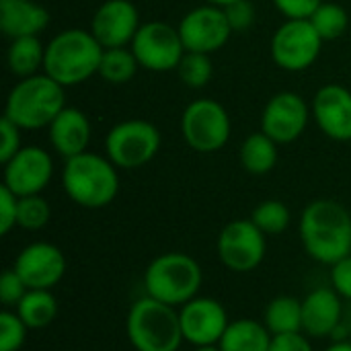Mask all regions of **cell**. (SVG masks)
<instances>
[{"instance_id":"obj_1","label":"cell","mask_w":351,"mask_h":351,"mask_svg":"<svg viewBox=\"0 0 351 351\" xmlns=\"http://www.w3.org/2000/svg\"><path fill=\"white\" fill-rule=\"evenodd\" d=\"M300 241L313 261L331 267L351 255V214L333 199L311 202L300 216Z\"/></svg>"},{"instance_id":"obj_2","label":"cell","mask_w":351,"mask_h":351,"mask_svg":"<svg viewBox=\"0 0 351 351\" xmlns=\"http://www.w3.org/2000/svg\"><path fill=\"white\" fill-rule=\"evenodd\" d=\"M101 58L103 45L90 31L66 29L45 45L43 72L64 88L76 86L88 80L93 74H99Z\"/></svg>"},{"instance_id":"obj_3","label":"cell","mask_w":351,"mask_h":351,"mask_svg":"<svg viewBox=\"0 0 351 351\" xmlns=\"http://www.w3.org/2000/svg\"><path fill=\"white\" fill-rule=\"evenodd\" d=\"M62 187L74 204L86 210L105 208L119 193L117 167L95 152H82L66 160Z\"/></svg>"},{"instance_id":"obj_4","label":"cell","mask_w":351,"mask_h":351,"mask_svg":"<svg viewBox=\"0 0 351 351\" xmlns=\"http://www.w3.org/2000/svg\"><path fill=\"white\" fill-rule=\"evenodd\" d=\"M125 335L136 351H179L185 341L179 308L150 296H142L130 306Z\"/></svg>"},{"instance_id":"obj_5","label":"cell","mask_w":351,"mask_h":351,"mask_svg":"<svg viewBox=\"0 0 351 351\" xmlns=\"http://www.w3.org/2000/svg\"><path fill=\"white\" fill-rule=\"evenodd\" d=\"M204 284L202 265L187 253H162L154 257L144 271L146 296L181 308L195 296H199Z\"/></svg>"},{"instance_id":"obj_6","label":"cell","mask_w":351,"mask_h":351,"mask_svg":"<svg viewBox=\"0 0 351 351\" xmlns=\"http://www.w3.org/2000/svg\"><path fill=\"white\" fill-rule=\"evenodd\" d=\"M64 107V86L43 72L27 76L12 86L6 99L4 117L21 130H39L49 128Z\"/></svg>"},{"instance_id":"obj_7","label":"cell","mask_w":351,"mask_h":351,"mask_svg":"<svg viewBox=\"0 0 351 351\" xmlns=\"http://www.w3.org/2000/svg\"><path fill=\"white\" fill-rule=\"evenodd\" d=\"M160 148V132L144 119H128L113 125L105 138L107 158L117 169H140Z\"/></svg>"},{"instance_id":"obj_8","label":"cell","mask_w":351,"mask_h":351,"mask_svg":"<svg viewBox=\"0 0 351 351\" xmlns=\"http://www.w3.org/2000/svg\"><path fill=\"white\" fill-rule=\"evenodd\" d=\"M181 132L189 148L202 154L224 148L230 138V117L214 99H197L181 115Z\"/></svg>"},{"instance_id":"obj_9","label":"cell","mask_w":351,"mask_h":351,"mask_svg":"<svg viewBox=\"0 0 351 351\" xmlns=\"http://www.w3.org/2000/svg\"><path fill=\"white\" fill-rule=\"evenodd\" d=\"M323 47V39L313 27L311 19H288L271 37V58L288 72H302L311 68Z\"/></svg>"},{"instance_id":"obj_10","label":"cell","mask_w":351,"mask_h":351,"mask_svg":"<svg viewBox=\"0 0 351 351\" xmlns=\"http://www.w3.org/2000/svg\"><path fill=\"white\" fill-rule=\"evenodd\" d=\"M265 232H261L255 222L249 220H232L228 222L218 237V257L222 265L234 274H249L257 269L267 251Z\"/></svg>"},{"instance_id":"obj_11","label":"cell","mask_w":351,"mask_h":351,"mask_svg":"<svg viewBox=\"0 0 351 351\" xmlns=\"http://www.w3.org/2000/svg\"><path fill=\"white\" fill-rule=\"evenodd\" d=\"M132 51L142 68L152 72H169L179 68L187 49L181 41L179 29H173L160 21H150L140 25L132 41Z\"/></svg>"},{"instance_id":"obj_12","label":"cell","mask_w":351,"mask_h":351,"mask_svg":"<svg viewBox=\"0 0 351 351\" xmlns=\"http://www.w3.org/2000/svg\"><path fill=\"white\" fill-rule=\"evenodd\" d=\"M183 339L193 348L218 346L230 319L222 302L210 296H195L179 308Z\"/></svg>"},{"instance_id":"obj_13","label":"cell","mask_w":351,"mask_h":351,"mask_svg":"<svg viewBox=\"0 0 351 351\" xmlns=\"http://www.w3.org/2000/svg\"><path fill=\"white\" fill-rule=\"evenodd\" d=\"M179 35L187 51L212 53L226 45L230 39V25L220 6H197L189 10L179 23Z\"/></svg>"},{"instance_id":"obj_14","label":"cell","mask_w":351,"mask_h":351,"mask_svg":"<svg viewBox=\"0 0 351 351\" xmlns=\"http://www.w3.org/2000/svg\"><path fill=\"white\" fill-rule=\"evenodd\" d=\"M12 269L21 276L29 290H51L68 269L66 255L51 243H31L14 259Z\"/></svg>"},{"instance_id":"obj_15","label":"cell","mask_w":351,"mask_h":351,"mask_svg":"<svg viewBox=\"0 0 351 351\" xmlns=\"http://www.w3.org/2000/svg\"><path fill=\"white\" fill-rule=\"evenodd\" d=\"M53 160L47 150L39 146L21 148L4 165V183L14 195H39L51 181Z\"/></svg>"},{"instance_id":"obj_16","label":"cell","mask_w":351,"mask_h":351,"mask_svg":"<svg viewBox=\"0 0 351 351\" xmlns=\"http://www.w3.org/2000/svg\"><path fill=\"white\" fill-rule=\"evenodd\" d=\"M308 123V105L296 93L274 95L261 115V132L278 144H290L302 136Z\"/></svg>"},{"instance_id":"obj_17","label":"cell","mask_w":351,"mask_h":351,"mask_svg":"<svg viewBox=\"0 0 351 351\" xmlns=\"http://www.w3.org/2000/svg\"><path fill=\"white\" fill-rule=\"evenodd\" d=\"M138 29V8L130 0H105L90 21V33L103 49L125 47L134 41Z\"/></svg>"},{"instance_id":"obj_18","label":"cell","mask_w":351,"mask_h":351,"mask_svg":"<svg viewBox=\"0 0 351 351\" xmlns=\"http://www.w3.org/2000/svg\"><path fill=\"white\" fill-rule=\"evenodd\" d=\"M313 115L325 136L337 142L351 140V93L341 84H325L313 101Z\"/></svg>"},{"instance_id":"obj_19","label":"cell","mask_w":351,"mask_h":351,"mask_svg":"<svg viewBox=\"0 0 351 351\" xmlns=\"http://www.w3.org/2000/svg\"><path fill=\"white\" fill-rule=\"evenodd\" d=\"M343 298L333 288H317L302 300V333L311 339L333 337L343 323Z\"/></svg>"},{"instance_id":"obj_20","label":"cell","mask_w":351,"mask_h":351,"mask_svg":"<svg viewBox=\"0 0 351 351\" xmlns=\"http://www.w3.org/2000/svg\"><path fill=\"white\" fill-rule=\"evenodd\" d=\"M49 142L66 160L86 152L90 142V121L76 107H64L49 123Z\"/></svg>"},{"instance_id":"obj_21","label":"cell","mask_w":351,"mask_h":351,"mask_svg":"<svg viewBox=\"0 0 351 351\" xmlns=\"http://www.w3.org/2000/svg\"><path fill=\"white\" fill-rule=\"evenodd\" d=\"M47 23L49 12L33 0H0V29L10 39L37 35Z\"/></svg>"},{"instance_id":"obj_22","label":"cell","mask_w":351,"mask_h":351,"mask_svg":"<svg viewBox=\"0 0 351 351\" xmlns=\"http://www.w3.org/2000/svg\"><path fill=\"white\" fill-rule=\"evenodd\" d=\"M271 339L274 335L263 325V321L237 319L230 321L218 348L220 351H269Z\"/></svg>"},{"instance_id":"obj_23","label":"cell","mask_w":351,"mask_h":351,"mask_svg":"<svg viewBox=\"0 0 351 351\" xmlns=\"http://www.w3.org/2000/svg\"><path fill=\"white\" fill-rule=\"evenodd\" d=\"M14 313L23 319L29 331H39L56 321L58 300L51 290H29L25 298L16 304Z\"/></svg>"},{"instance_id":"obj_24","label":"cell","mask_w":351,"mask_h":351,"mask_svg":"<svg viewBox=\"0 0 351 351\" xmlns=\"http://www.w3.org/2000/svg\"><path fill=\"white\" fill-rule=\"evenodd\" d=\"M263 325L271 335L302 331V300L294 296H276L263 311Z\"/></svg>"},{"instance_id":"obj_25","label":"cell","mask_w":351,"mask_h":351,"mask_svg":"<svg viewBox=\"0 0 351 351\" xmlns=\"http://www.w3.org/2000/svg\"><path fill=\"white\" fill-rule=\"evenodd\" d=\"M278 162V142L265 132L251 134L241 146V165L251 175H267Z\"/></svg>"},{"instance_id":"obj_26","label":"cell","mask_w":351,"mask_h":351,"mask_svg":"<svg viewBox=\"0 0 351 351\" xmlns=\"http://www.w3.org/2000/svg\"><path fill=\"white\" fill-rule=\"evenodd\" d=\"M6 62H8V68L12 74H16L21 78L33 76L45 64V47L37 39V35L16 37L10 41Z\"/></svg>"},{"instance_id":"obj_27","label":"cell","mask_w":351,"mask_h":351,"mask_svg":"<svg viewBox=\"0 0 351 351\" xmlns=\"http://www.w3.org/2000/svg\"><path fill=\"white\" fill-rule=\"evenodd\" d=\"M140 68L136 56L128 47H113V49H103L99 74L103 80L111 84H123L134 78L136 70Z\"/></svg>"},{"instance_id":"obj_28","label":"cell","mask_w":351,"mask_h":351,"mask_svg":"<svg viewBox=\"0 0 351 351\" xmlns=\"http://www.w3.org/2000/svg\"><path fill=\"white\" fill-rule=\"evenodd\" d=\"M313 27L317 29V33L321 35L323 41H333L337 37H341L350 25V16L348 10L341 4L335 2H321V6L313 12L311 16Z\"/></svg>"},{"instance_id":"obj_29","label":"cell","mask_w":351,"mask_h":351,"mask_svg":"<svg viewBox=\"0 0 351 351\" xmlns=\"http://www.w3.org/2000/svg\"><path fill=\"white\" fill-rule=\"evenodd\" d=\"M251 220L265 234H282V232L288 230V226L292 222V214H290V210H288V206L284 202L265 199L253 210Z\"/></svg>"},{"instance_id":"obj_30","label":"cell","mask_w":351,"mask_h":351,"mask_svg":"<svg viewBox=\"0 0 351 351\" xmlns=\"http://www.w3.org/2000/svg\"><path fill=\"white\" fill-rule=\"evenodd\" d=\"M51 218V208L45 197L39 195H27L19 197V214H16V226L23 230H41L47 226Z\"/></svg>"},{"instance_id":"obj_31","label":"cell","mask_w":351,"mask_h":351,"mask_svg":"<svg viewBox=\"0 0 351 351\" xmlns=\"http://www.w3.org/2000/svg\"><path fill=\"white\" fill-rule=\"evenodd\" d=\"M179 78L185 82L189 88H202L210 82L214 74V66L210 60V53H199V51H185L179 68Z\"/></svg>"},{"instance_id":"obj_32","label":"cell","mask_w":351,"mask_h":351,"mask_svg":"<svg viewBox=\"0 0 351 351\" xmlns=\"http://www.w3.org/2000/svg\"><path fill=\"white\" fill-rule=\"evenodd\" d=\"M29 327L23 323V319L10 311L4 308L0 313V351H19L27 341Z\"/></svg>"},{"instance_id":"obj_33","label":"cell","mask_w":351,"mask_h":351,"mask_svg":"<svg viewBox=\"0 0 351 351\" xmlns=\"http://www.w3.org/2000/svg\"><path fill=\"white\" fill-rule=\"evenodd\" d=\"M27 292L29 288L21 280V276L12 267L4 269V274L0 276V302L4 304V308H16Z\"/></svg>"},{"instance_id":"obj_34","label":"cell","mask_w":351,"mask_h":351,"mask_svg":"<svg viewBox=\"0 0 351 351\" xmlns=\"http://www.w3.org/2000/svg\"><path fill=\"white\" fill-rule=\"evenodd\" d=\"M232 31H245L255 21V6L251 0H237L222 8Z\"/></svg>"},{"instance_id":"obj_35","label":"cell","mask_w":351,"mask_h":351,"mask_svg":"<svg viewBox=\"0 0 351 351\" xmlns=\"http://www.w3.org/2000/svg\"><path fill=\"white\" fill-rule=\"evenodd\" d=\"M19 195H14L6 185L0 187V234L6 237L16 226Z\"/></svg>"},{"instance_id":"obj_36","label":"cell","mask_w":351,"mask_h":351,"mask_svg":"<svg viewBox=\"0 0 351 351\" xmlns=\"http://www.w3.org/2000/svg\"><path fill=\"white\" fill-rule=\"evenodd\" d=\"M21 128L14 125L10 119L2 117L0 121V134H2V144H0V162L6 165L19 150H21Z\"/></svg>"},{"instance_id":"obj_37","label":"cell","mask_w":351,"mask_h":351,"mask_svg":"<svg viewBox=\"0 0 351 351\" xmlns=\"http://www.w3.org/2000/svg\"><path fill=\"white\" fill-rule=\"evenodd\" d=\"M331 288L343 298L351 302V255L343 257L341 261L331 265Z\"/></svg>"},{"instance_id":"obj_38","label":"cell","mask_w":351,"mask_h":351,"mask_svg":"<svg viewBox=\"0 0 351 351\" xmlns=\"http://www.w3.org/2000/svg\"><path fill=\"white\" fill-rule=\"evenodd\" d=\"M323 0H274L276 8L288 19H311Z\"/></svg>"},{"instance_id":"obj_39","label":"cell","mask_w":351,"mask_h":351,"mask_svg":"<svg viewBox=\"0 0 351 351\" xmlns=\"http://www.w3.org/2000/svg\"><path fill=\"white\" fill-rule=\"evenodd\" d=\"M269 351H315V348H313L311 337L298 331V333L274 335Z\"/></svg>"},{"instance_id":"obj_40","label":"cell","mask_w":351,"mask_h":351,"mask_svg":"<svg viewBox=\"0 0 351 351\" xmlns=\"http://www.w3.org/2000/svg\"><path fill=\"white\" fill-rule=\"evenodd\" d=\"M325 351H351V341L343 339V341H333L329 348H325Z\"/></svg>"},{"instance_id":"obj_41","label":"cell","mask_w":351,"mask_h":351,"mask_svg":"<svg viewBox=\"0 0 351 351\" xmlns=\"http://www.w3.org/2000/svg\"><path fill=\"white\" fill-rule=\"evenodd\" d=\"M208 4H212V6H220V8H224V6H228V4H232V2H237V0H206Z\"/></svg>"},{"instance_id":"obj_42","label":"cell","mask_w":351,"mask_h":351,"mask_svg":"<svg viewBox=\"0 0 351 351\" xmlns=\"http://www.w3.org/2000/svg\"><path fill=\"white\" fill-rule=\"evenodd\" d=\"M193 351H220L218 346H204V348H193Z\"/></svg>"}]
</instances>
